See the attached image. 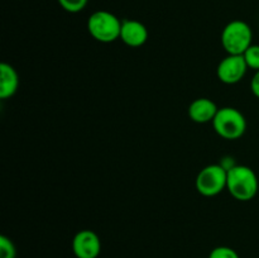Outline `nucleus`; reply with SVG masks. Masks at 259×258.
I'll return each instance as SVG.
<instances>
[{
	"label": "nucleus",
	"instance_id": "obj_8",
	"mask_svg": "<svg viewBox=\"0 0 259 258\" xmlns=\"http://www.w3.org/2000/svg\"><path fill=\"white\" fill-rule=\"evenodd\" d=\"M120 39L129 47H141L148 39V29L139 20L125 19L121 22Z\"/></svg>",
	"mask_w": 259,
	"mask_h": 258
},
{
	"label": "nucleus",
	"instance_id": "obj_1",
	"mask_svg": "<svg viewBox=\"0 0 259 258\" xmlns=\"http://www.w3.org/2000/svg\"><path fill=\"white\" fill-rule=\"evenodd\" d=\"M258 177L250 167L235 164L228 169L227 189L234 199L239 201H249L258 192Z\"/></svg>",
	"mask_w": 259,
	"mask_h": 258
},
{
	"label": "nucleus",
	"instance_id": "obj_15",
	"mask_svg": "<svg viewBox=\"0 0 259 258\" xmlns=\"http://www.w3.org/2000/svg\"><path fill=\"white\" fill-rule=\"evenodd\" d=\"M250 89H252V93L254 94V96H257L259 99V71H255V75L253 76Z\"/></svg>",
	"mask_w": 259,
	"mask_h": 258
},
{
	"label": "nucleus",
	"instance_id": "obj_10",
	"mask_svg": "<svg viewBox=\"0 0 259 258\" xmlns=\"http://www.w3.org/2000/svg\"><path fill=\"white\" fill-rule=\"evenodd\" d=\"M19 86V76L9 63H0V99L7 100L14 96Z\"/></svg>",
	"mask_w": 259,
	"mask_h": 258
},
{
	"label": "nucleus",
	"instance_id": "obj_12",
	"mask_svg": "<svg viewBox=\"0 0 259 258\" xmlns=\"http://www.w3.org/2000/svg\"><path fill=\"white\" fill-rule=\"evenodd\" d=\"M17 249L12 239L5 235H0V258H15Z\"/></svg>",
	"mask_w": 259,
	"mask_h": 258
},
{
	"label": "nucleus",
	"instance_id": "obj_3",
	"mask_svg": "<svg viewBox=\"0 0 259 258\" xmlns=\"http://www.w3.org/2000/svg\"><path fill=\"white\" fill-rule=\"evenodd\" d=\"M212 126L218 136L222 138L227 141H235L247 131V120L238 109L225 106L218 110V114L212 120Z\"/></svg>",
	"mask_w": 259,
	"mask_h": 258
},
{
	"label": "nucleus",
	"instance_id": "obj_11",
	"mask_svg": "<svg viewBox=\"0 0 259 258\" xmlns=\"http://www.w3.org/2000/svg\"><path fill=\"white\" fill-rule=\"evenodd\" d=\"M248 68L259 71V45H252L244 53H243Z\"/></svg>",
	"mask_w": 259,
	"mask_h": 258
},
{
	"label": "nucleus",
	"instance_id": "obj_14",
	"mask_svg": "<svg viewBox=\"0 0 259 258\" xmlns=\"http://www.w3.org/2000/svg\"><path fill=\"white\" fill-rule=\"evenodd\" d=\"M209 258H239V255H238V253L233 248L220 245V247L214 248L210 252Z\"/></svg>",
	"mask_w": 259,
	"mask_h": 258
},
{
	"label": "nucleus",
	"instance_id": "obj_4",
	"mask_svg": "<svg viewBox=\"0 0 259 258\" xmlns=\"http://www.w3.org/2000/svg\"><path fill=\"white\" fill-rule=\"evenodd\" d=\"M252 39V28L243 20L228 23L222 33V45L228 55H243L253 45Z\"/></svg>",
	"mask_w": 259,
	"mask_h": 258
},
{
	"label": "nucleus",
	"instance_id": "obj_5",
	"mask_svg": "<svg viewBox=\"0 0 259 258\" xmlns=\"http://www.w3.org/2000/svg\"><path fill=\"white\" fill-rule=\"evenodd\" d=\"M228 171L222 164H209L196 177V190L202 196H217L227 189Z\"/></svg>",
	"mask_w": 259,
	"mask_h": 258
},
{
	"label": "nucleus",
	"instance_id": "obj_7",
	"mask_svg": "<svg viewBox=\"0 0 259 258\" xmlns=\"http://www.w3.org/2000/svg\"><path fill=\"white\" fill-rule=\"evenodd\" d=\"M72 250L77 258H98L101 252L100 238L90 229L80 230L73 237Z\"/></svg>",
	"mask_w": 259,
	"mask_h": 258
},
{
	"label": "nucleus",
	"instance_id": "obj_9",
	"mask_svg": "<svg viewBox=\"0 0 259 258\" xmlns=\"http://www.w3.org/2000/svg\"><path fill=\"white\" fill-rule=\"evenodd\" d=\"M218 110H219V108L214 101L207 98H199L190 104L189 116L195 123L205 124L214 120Z\"/></svg>",
	"mask_w": 259,
	"mask_h": 258
},
{
	"label": "nucleus",
	"instance_id": "obj_6",
	"mask_svg": "<svg viewBox=\"0 0 259 258\" xmlns=\"http://www.w3.org/2000/svg\"><path fill=\"white\" fill-rule=\"evenodd\" d=\"M247 71L248 66L243 55H228L227 57L220 61L217 75L223 83L234 85V83L242 81Z\"/></svg>",
	"mask_w": 259,
	"mask_h": 258
},
{
	"label": "nucleus",
	"instance_id": "obj_2",
	"mask_svg": "<svg viewBox=\"0 0 259 258\" xmlns=\"http://www.w3.org/2000/svg\"><path fill=\"white\" fill-rule=\"evenodd\" d=\"M88 30L98 42L111 43L120 38L121 22L113 13L98 10L89 17Z\"/></svg>",
	"mask_w": 259,
	"mask_h": 258
},
{
	"label": "nucleus",
	"instance_id": "obj_13",
	"mask_svg": "<svg viewBox=\"0 0 259 258\" xmlns=\"http://www.w3.org/2000/svg\"><path fill=\"white\" fill-rule=\"evenodd\" d=\"M63 10L68 13H78L85 9L89 0H57Z\"/></svg>",
	"mask_w": 259,
	"mask_h": 258
}]
</instances>
